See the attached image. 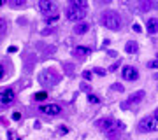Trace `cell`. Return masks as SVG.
Instances as JSON below:
<instances>
[{"instance_id": "obj_1", "label": "cell", "mask_w": 158, "mask_h": 140, "mask_svg": "<svg viewBox=\"0 0 158 140\" xmlns=\"http://www.w3.org/2000/svg\"><path fill=\"white\" fill-rule=\"evenodd\" d=\"M102 21H104L106 28L113 30V32L119 30V26H121V18H119L118 12H114V11H106V12H104V18H102Z\"/></svg>"}, {"instance_id": "obj_2", "label": "cell", "mask_w": 158, "mask_h": 140, "mask_svg": "<svg viewBox=\"0 0 158 140\" xmlns=\"http://www.w3.org/2000/svg\"><path fill=\"white\" fill-rule=\"evenodd\" d=\"M60 81V74L55 72L53 68H46L42 72L39 74V82L44 84V86H53Z\"/></svg>"}, {"instance_id": "obj_3", "label": "cell", "mask_w": 158, "mask_h": 140, "mask_svg": "<svg viewBox=\"0 0 158 140\" xmlns=\"http://www.w3.org/2000/svg\"><path fill=\"white\" fill-rule=\"evenodd\" d=\"M139 131H142V133H146V131H158V119L155 116L144 118L139 123Z\"/></svg>"}, {"instance_id": "obj_4", "label": "cell", "mask_w": 158, "mask_h": 140, "mask_svg": "<svg viewBox=\"0 0 158 140\" xmlns=\"http://www.w3.org/2000/svg\"><path fill=\"white\" fill-rule=\"evenodd\" d=\"M85 16H86V11L83 7L70 6L67 9V19H70V21H79V19H83Z\"/></svg>"}, {"instance_id": "obj_5", "label": "cell", "mask_w": 158, "mask_h": 140, "mask_svg": "<svg viewBox=\"0 0 158 140\" xmlns=\"http://www.w3.org/2000/svg\"><path fill=\"white\" fill-rule=\"evenodd\" d=\"M142 98H144V91H137V93H134V95H130V98L127 102L121 103V109H130L132 105H137Z\"/></svg>"}, {"instance_id": "obj_6", "label": "cell", "mask_w": 158, "mask_h": 140, "mask_svg": "<svg viewBox=\"0 0 158 140\" xmlns=\"http://www.w3.org/2000/svg\"><path fill=\"white\" fill-rule=\"evenodd\" d=\"M39 9L46 14H49V12H55L58 9L56 2H53V0H39Z\"/></svg>"}, {"instance_id": "obj_7", "label": "cell", "mask_w": 158, "mask_h": 140, "mask_svg": "<svg viewBox=\"0 0 158 140\" xmlns=\"http://www.w3.org/2000/svg\"><path fill=\"white\" fill-rule=\"evenodd\" d=\"M121 74H123V79H127V81H135V79L139 77V72H137L134 67H130V65H127V67L121 70Z\"/></svg>"}, {"instance_id": "obj_8", "label": "cell", "mask_w": 158, "mask_h": 140, "mask_svg": "<svg viewBox=\"0 0 158 140\" xmlns=\"http://www.w3.org/2000/svg\"><path fill=\"white\" fill-rule=\"evenodd\" d=\"M40 112L49 114V116H56V114H60V112H62V109H60V105H58V103H49V105L40 107Z\"/></svg>"}, {"instance_id": "obj_9", "label": "cell", "mask_w": 158, "mask_h": 140, "mask_svg": "<svg viewBox=\"0 0 158 140\" xmlns=\"http://www.w3.org/2000/svg\"><path fill=\"white\" fill-rule=\"evenodd\" d=\"M146 26H148V32H149V34H156V32H158V19H156V18L148 19Z\"/></svg>"}, {"instance_id": "obj_10", "label": "cell", "mask_w": 158, "mask_h": 140, "mask_svg": "<svg viewBox=\"0 0 158 140\" xmlns=\"http://www.w3.org/2000/svg\"><path fill=\"white\" fill-rule=\"evenodd\" d=\"M88 30H90V25H88V23H77V25L74 26V34L83 35V34H86Z\"/></svg>"}, {"instance_id": "obj_11", "label": "cell", "mask_w": 158, "mask_h": 140, "mask_svg": "<svg viewBox=\"0 0 158 140\" xmlns=\"http://www.w3.org/2000/svg\"><path fill=\"white\" fill-rule=\"evenodd\" d=\"M14 100V93H12V90H4L2 91V103L6 105V103H11V102Z\"/></svg>"}, {"instance_id": "obj_12", "label": "cell", "mask_w": 158, "mask_h": 140, "mask_svg": "<svg viewBox=\"0 0 158 140\" xmlns=\"http://www.w3.org/2000/svg\"><path fill=\"white\" fill-rule=\"evenodd\" d=\"M137 4H139V9L141 11H149V9H153V0H137Z\"/></svg>"}, {"instance_id": "obj_13", "label": "cell", "mask_w": 158, "mask_h": 140, "mask_svg": "<svg viewBox=\"0 0 158 140\" xmlns=\"http://www.w3.org/2000/svg\"><path fill=\"white\" fill-rule=\"evenodd\" d=\"M125 51L127 53H137L139 51V46H137V42H134V40H130V42H127V46H125Z\"/></svg>"}, {"instance_id": "obj_14", "label": "cell", "mask_w": 158, "mask_h": 140, "mask_svg": "<svg viewBox=\"0 0 158 140\" xmlns=\"http://www.w3.org/2000/svg\"><path fill=\"white\" fill-rule=\"evenodd\" d=\"M25 4H27V0H9V6L11 7H25Z\"/></svg>"}, {"instance_id": "obj_15", "label": "cell", "mask_w": 158, "mask_h": 140, "mask_svg": "<svg viewBox=\"0 0 158 140\" xmlns=\"http://www.w3.org/2000/svg\"><path fill=\"white\" fill-rule=\"evenodd\" d=\"M88 47H81V46H79V47H76V54L77 56H83V54H88Z\"/></svg>"}, {"instance_id": "obj_16", "label": "cell", "mask_w": 158, "mask_h": 140, "mask_svg": "<svg viewBox=\"0 0 158 140\" xmlns=\"http://www.w3.org/2000/svg\"><path fill=\"white\" fill-rule=\"evenodd\" d=\"M70 2H72V6L83 7V9H85V7H86V4H88V2H86V0H70Z\"/></svg>"}, {"instance_id": "obj_17", "label": "cell", "mask_w": 158, "mask_h": 140, "mask_svg": "<svg viewBox=\"0 0 158 140\" xmlns=\"http://www.w3.org/2000/svg\"><path fill=\"white\" fill-rule=\"evenodd\" d=\"M148 67H149V68H158V58H156V60H151V62L148 63Z\"/></svg>"}, {"instance_id": "obj_18", "label": "cell", "mask_w": 158, "mask_h": 140, "mask_svg": "<svg viewBox=\"0 0 158 140\" xmlns=\"http://www.w3.org/2000/svg\"><path fill=\"white\" fill-rule=\"evenodd\" d=\"M88 100H90L91 103H98V102H100V100H98V96H95V95H90V96H88Z\"/></svg>"}, {"instance_id": "obj_19", "label": "cell", "mask_w": 158, "mask_h": 140, "mask_svg": "<svg viewBox=\"0 0 158 140\" xmlns=\"http://www.w3.org/2000/svg\"><path fill=\"white\" fill-rule=\"evenodd\" d=\"M34 98H35V100H39V102H40V100H44V98H46V93H37Z\"/></svg>"}, {"instance_id": "obj_20", "label": "cell", "mask_w": 158, "mask_h": 140, "mask_svg": "<svg viewBox=\"0 0 158 140\" xmlns=\"http://www.w3.org/2000/svg\"><path fill=\"white\" fill-rule=\"evenodd\" d=\"M113 90H114V91H123V86H121V84H114Z\"/></svg>"}, {"instance_id": "obj_21", "label": "cell", "mask_w": 158, "mask_h": 140, "mask_svg": "<svg viewBox=\"0 0 158 140\" xmlns=\"http://www.w3.org/2000/svg\"><path fill=\"white\" fill-rule=\"evenodd\" d=\"M118 67H119V63H114L113 67H109V72H114V70H116Z\"/></svg>"}, {"instance_id": "obj_22", "label": "cell", "mask_w": 158, "mask_h": 140, "mask_svg": "<svg viewBox=\"0 0 158 140\" xmlns=\"http://www.w3.org/2000/svg\"><path fill=\"white\" fill-rule=\"evenodd\" d=\"M83 77H85V79H90V77H91V72H88V70H86V72L83 74Z\"/></svg>"}, {"instance_id": "obj_23", "label": "cell", "mask_w": 158, "mask_h": 140, "mask_svg": "<svg viewBox=\"0 0 158 140\" xmlns=\"http://www.w3.org/2000/svg\"><path fill=\"white\" fill-rule=\"evenodd\" d=\"M95 72L98 74V75H104V74H106V72H104V70H102V68H95Z\"/></svg>"}, {"instance_id": "obj_24", "label": "cell", "mask_w": 158, "mask_h": 140, "mask_svg": "<svg viewBox=\"0 0 158 140\" xmlns=\"http://www.w3.org/2000/svg\"><path fill=\"white\" fill-rule=\"evenodd\" d=\"M132 28H134V30H135V32H141V30H142V28L139 26V25H134V26H132Z\"/></svg>"}, {"instance_id": "obj_25", "label": "cell", "mask_w": 158, "mask_h": 140, "mask_svg": "<svg viewBox=\"0 0 158 140\" xmlns=\"http://www.w3.org/2000/svg\"><path fill=\"white\" fill-rule=\"evenodd\" d=\"M153 7H155V9H158V0H155V2H153Z\"/></svg>"}, {"instance_id": "obj_26", "label": "cell", "mask_w": 158, "mask_h": 140, "mask_svg": "<svg viewBox=\"0 0 158 140\" xmlns=\"http://www.w3.org/2000/svg\"><path fill=\"white\" fill-rule=\"evenodd\" d=\"M100 2H104V4H109V2H113V0H100Z\"/></svg>"}, {"instance_id": "obj_27", "label": "cell", "mask_w": 158, "mask_h": 140, "mask_svg": "<svg viewBox=\"0 0 158 140\" xmlns=\"http://www.w3.org/2000/svg\"><path fill=\"white\" fill-rule=\"evenodd\" d=\"M155 118L158 119V109H156V110H155Z\"/></svg>"}, {"instance_id": "obj_28", "label": "cell", "mask_w": 158, "mask_h": 140, "mask_svg": "<svg viewBox=\"0 0 158 140\" xmlns=\"http://www.w3.org/2000/svg\"><path fill=\"white\" fill-rule=\"evenodd\" d=\"M128 2H130V0H123V4H128Z\"/></svg>"}, {"instance_id": "obj_29", "label": "cell", "mask_w": 158, "mask_h": 140, "mask_svg": "<svg viewBox=\"0 0 158 140\" xmlns=\"http://www.w3.org/2000/svg\"><path fill=\"white\" fill-rule=\"evenodd\" d=\"M6 2H7V0H2V4H6Z\"/></svg>"}]
</instances>
